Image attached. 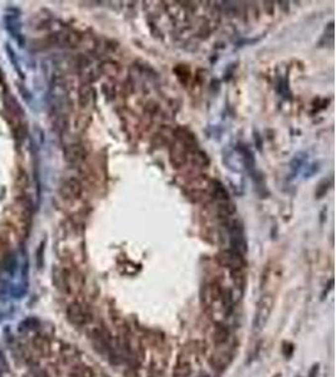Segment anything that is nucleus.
<instances>
[{
  "label": "nucleus",
  "instance_id": "f257e3e1",
  "mask_svg": "<svg viewBox=\"0 0 336 377\" xmlns=\"http://www.w3.org/2000/svg\"><path fill=\"white\" fill-rule=\"evenodd\" d=\"M202 302L205 311L216 323H223L233 308V299L229 289H224L219 283L212 282L202 290Z\"/></svg>",
  "mask_w": 336,
  "mask_h": 377
},
{
  "label": "nucleus",
  "instance_id": "f03ea898",
  "mask_svg": "<svg viewBox=\"0 0 336 377\" xmlns=\"http://www.w3.org/2000/svg\"><path fill=\"white\" fill-rule=\"evenodd\" d=\"M275 306V295L268 294V293H262L260 301L257 303V308L254 312L253 317V330L257 332H261L267 325L268 320L271 317V313L274 311Z\"/></svg>",
  "mask_w": 336,
  "mask_h": 377
},
{
  "label": "nucleus",
  "instance_id": "7ed1b4c3",
  "mask_svg": "<svg viewBox=\"0 0 336 377\" xmlns=\"http://www.w3.org/2000/svg\"><path fill=\"white\" fill-rule=\"evenodd\" d=\"M282 277H283V271H282V267L279 263L275 262L267 264V267L263 271L262 278H261V290H262V293L275 295V292L281 284Z\"/></svg>",
  "mask_w": 336,
  "mask_h": 377
},
{
  "label": "nucleus",
  "instance_id": "20e7f679",
  "mask_svg": "<svg viewBox=\"0 0 336 377\" xmlns=\"http://www.w3.org/2000/svg\"><path fill=\"white\" fill-rule=\"evenodd\" d=\"M219 264L224 268L229 269V271H237V269H244L246 267V260H244L243 255L237 253V251L232 250V249H228V250H224L222 253H219L218 257Z\"/></svg>",
  "mask_w": 336,
  "mask_h": 377
},
{
  "label": "nucleus",
  "instance_id": "39448f33",
  "mask_svg": "<svg viewBox=\"0 0 336 377\" xmlns=\"http://www.w3.org/2000/svg\"><path fill=\"white\" fill-rule=\"evenodd\" d=\"M67 317L73 325L86 326L91 321V313L86 307L79 303H72L67 308Z\"/></svg>",
  "mask_w": 336,
  "mask_h": 377
},
{
  "label": "nucleus",
  "instance_id": "423d86ee",
  "mask_svg": "<svg viewBox=\"0 0 336 377\" xmlns=\"http://www.w3.org/2000/svg\"><path fill=\"white\" fill-rule=\"evenodd\" d=\"M191 372H193V366H191L190 353L184 348L176 358V362L172 369V377H190Z\"/></svg>",
  "mask_w": 336,
  "mask_h": 377
},
{
  "label": "nucleus",
  "instance_id": "0eeeda50",
  "mask_svg": "<svg viewBox=\"0 0 336 377\" xmlns=\"http://www.w3.org/2000/svg\"><path fill=\"white\" fill-rule=\"evenodd\" d=\"M60 194L67 200H77L82 195V184L77 179H68L63 183L60 188Z\"/></svg>",
  "mask_w": 336,
  "mask_h": 377
},
{
  "label": "nucleus",
  "instance_id": "6e6552de",
  "mask_svg": "<svg viewBox=\"0 0 336 377\" xmlns=\"http://www.w3.org/2000/svg\"><path fill=\"white\" fill-rule=\"evenodd\" d=\"M86 156H87V151L79 143H72L64 150V157L69 164H79L86 159Z\"/></svg>",
  "mask_w": 336,
  "mask_h": 377
},
{
  "label": "nucleus",
  "instance_id": "1a4fd4ad",
  "mask_svg": "<svg viewBox=\"0 0 336 377\" xmlns=\"http://www.w3.org/2000/svg\"><path fill=\"white\" fill-rule=\"evenodd\" d=\"M232 362V355L229 352H214L209 357V364L216 370H225Z\"/></svg>",
  "mask_w": 336,
  "mask_h": 377
},
{
  "label": "nucleus",
  "instance_id": "9d476101",
  "mask_svg": "<svg viewBox=\"0 0 336 377\" xmlns=\"http://www.w3.org/2000/svg\"><path fill=\"white\" fill-rule=\"evenodd\" d=\"M229 338V331L223 323H214L213 332H212V339L216 346H222Z\"/></svg>",
  "mask_w": 336,
  "mask_h": 377
},
{
  "label": "nucleus",
  "instance_id": "9b49d317",
  "mask_svg": "<svg viewBox=\"0 0 336 377\" xmlns=\"http://www.w3.org/2000/svg\"><path fill=\"white\" fill-rule=\"evenodd\" d=\"M53 42L62 47H77L81 37L77 33H58L53 37Z\"/></svg>",
  "mask_w": 336,
  "mask_h": 377
},
{
  "label": "nucleus",
  "instance_id": "f8f14e48",
  "mask_svg": "<svg viewBox=\"0 0 336 377\" xmlns=\"http://www.w3.org/2000/svg\"><path fill=\"white\" fill-rule=\"evenodd\" d=\"M72 377H95L92 369L87 365H74L71 371Z\"/></svg>",
  "mask_w": 336,
  "mask_h": 377
},
{
  "label": "nucleus",
  "instance_id": "ddd939ff",
  "mask_svg": "<svg viewBox=\"0 0 336 377\" xmlns=\"http://www.w3.org/2000/svg\"><path fill=\"white\" fill-rule=\"evenodd\" d=\"M5 22H6V28H8L9 32L13 34V37L19 36L20 27H19V22H18L17 18H14L10 15V17H6Z\"/></svg>",
  "mask_w": 336,
  "mask_h": 377
},
{
  "label": "nucleus",
  "instance_id": "4468645a",
  "mask_svg": "<svg viewBox=\"0 0 336 377\" xmlns=\"http://www.w3.org/2000/svg\"><path fill=\"white\" fill-rule=\"evenodd\" d=\"M317 372H319V365H314L312 369L310 370L309 377H317Z\"/></svg>",
  "mask_w": 336,
  "mask_h": 377
},
{
  "label": "nucleus",
  "instance_id": "2eb2a0df",
  "mask_svg": "<svg viewBox=\"0 0 336 377\" xmlns=\"http://www.w3.org/2000/svg\"><path fill=\"white\" fill-rule=\"evenodd\" d=\"M3 81V73H1V71H0V82Z\"/></svg>",
  "mask_w": 336,
  "mask_h": 377
},
{
  "label": "nucleus",
  "instance_id": "dca6fc26",
  "mask_svg": "<svg viewBox=\"0 0 336 377\" xmlns=\"http://www.w3.org/2000/svg\"><path fill=\"white\" fill-rule=\"evenodd\" d=\"M199 377H209V376H208V375H202V376H199Z\"/></svg>",
  "mask_w": 336,
  "mask_h": 377
}]
</instances>
